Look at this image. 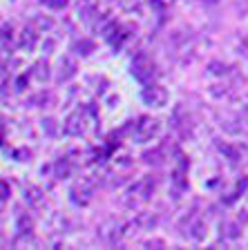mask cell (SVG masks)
Returning a JSON list of instances; mask_svg holds the SVG:
<instances>
[{
  "label": "cell",
  "mask_w": 248,
  "mask_h": 250,
  "mask_svg": "<svg viewBox=\"0 0 248 250\" xmlns=\"http://www.w3.org/2000/svg\"><path fill=\"white\" fill-rule=\"evenodd\" d=\"M94 125H96V114H94V109L78 107L76 112H72L69 119L65 121V132L72 136H81V134L92 132Z\"/></svg>",
  "instance_id": "6da1fadb"
},
{
  "label": "cell",
  "mask_w": 248,
  "mask_h": 250,
  "mask_svg": "<svg viewBox=\"0 0 248 250\" xmlns=\"http://www.w3.org/2000/svg\"><path fill=\"white\" fill-rule=\"evenodd\" d=\"M132 74H135V78L139 83L152 85V81L157 76V67H155V62H152V58L143 52L136 54V58L132 61Z\"/></svg>",
  "instance_id": "7a4b0ae2"
},
{
  "label": "cell",
  "mask_w": 248,
  "mask_h": 250,
  "mask_svg": "<svg viewBox=\"0 0 248 250\" xmlns=\"http://www.w3.org/2000/svg\"><path fill=\"white\" fill-rule=\"evenodd\" d=\"M155 177H143L141 181H136L135 186L130 188V203H145L148 199L152 197V192H155Z\"/></svg>",
  "instance_id": "3957f363"
},
{
  "label": "cell",
  "mask_w": 248,
  "mask_h": 250,
  "mask_svg": "<svg viewBox=\"0 0 248 250\" xmlns=\"http://www.w3.org/2000/svg\"><path fill=\"white\" fill-rule=\"evenodd\" d=\"M69 194H72V201L76 203V206H88L94 194V183L90 181V179H81L78 183H74Z\"/></svg>",
  "instance_id": "277c9868"
},
{
  "label": "cell",
  "mask_w": 248,
  "mask_h": 250,
  "mask_svg": "<svg viewBox=\"0 0 248 250\" xmlns=\"http://www.w3.org/2000/svg\"><path fill=\"white\" fill-rule=\"evenodd\" d=\"M159 132V123H157L155 119H150V116H143V119H139V123L135 125V136L139 143H145V141H150L152 136Z\"/></svg>",
  "instance_id": "5b68a950"
},
{
  "label": "cell",
  "mask_w": 248,
  "mask_h": 250,
  "mask_svg": "<svg viewBox=\"0 0 248 250\" xmlns=\"http://www.w3.org/2000/svg\"><path fill=\"white\" fill-rule=\"evenodd\" d=\"M103 36H105V41L114 47V49H121V47H123V42L128 41L130 34L125 31V27L119 25V22H110V25L103 29Z\"/></svg>",
  "instance_id": "8992f818"
},
{
  "label": "cell",
  "mask_w": 248,
  "mask_h": 250,
  "mask_svg": "<svg viewBox=\"0 0 248 250\" xmlns=\"http://www.w3.org/2000/svg\"><path fill=\"white\" fill-rule=\"evenodd\" d=\"M143 101L145 105H152V107H163L168 103V92L161 85H148L143 89Z\"/></svg>",
  "instance_id": "52a82bcc"
},
{
  "label": "cell",
  "mask_w": 248,
  "mask_h": 250,
  "mask_svg": "<svg viewBox=\"0 0 248 250\" xmlns=\"http://www.w3.org/2000/svg\"><path fill=\"white\" fill-rule=\"evenodd\" d=\"M76 74V62L72 58H63L61 61V72H58V83H65Z\"/></svg>",
  "instance_id": "ba28073f"
},
{
  "label": "cell",
  "mask_w": 248,
  "mask_h": 250,
  "mask_svg": "<svg viewBox=\"0 0 248 250\" xmlns=\"http://www.w3.org/2000/svg\"><path fill=\"white\" fill-rule=\"evenodd\" d=\"M36 42H38V36H36V31L34 29H23V34H21V47L23 49H27V52H31L34 47H36Z\"/></svg>",
  "instance_id": "9c48e42d"
},
{
  "label": "cell",
  "mask_w": 248,
  "mask_h": 250,
  "mask_svg": "<svg viewBox=\"0 0 248 250\" xmlns=\"http://www.w3.org/2000/svg\"><path fill=\"white\" fill-rule=\"evenodd\" d=\"M25 201L29 203V206H41L43 203V194H41V190H36V188H27L25 190Z\"/></svg>",
  "instance_id": "30bf717a"
},
{
  "label": "cell",
  "mask_w": 248,
  "mask_h": 250,
  "mask_svg": "<svg viewBox=\"0 0 248 250\" xmlns=\"http://www.w3.org/2000/svg\"><path fill=\"white\" fill-rule=\"evenodd\" d=\"M69 172H72V163H69V159H61V161H56V177L58 179L69 177Z\"/></svg>",
  "instance_id": "8fae6325"
},
{
  "label": "cell",
  "mask_w": 248,
  "mask_h": 250,
  "mask_svg": "<svg viewBox=\"0 0 248 250\" xmlns=\"http://www.w3.org/2000/svg\"><path fill=\"white\" fill-rule=\"evenodd\" d=\"M41 5L47 7V9H54V11H61L68 7V0H41Z\"/></svg>",
  "instance_id": "7c38bea8"
},
{
  "label": "cell",
  "mask_w": 248,
  "mask_h": 250,
  "mask_svg": "<svg viewBox=\"0 0 248 250\" xmlns=\"http://www.w3.org/2000/svg\"><path fill=\"white\" fill-rule=\"evenodd\" d=\"M18 230H21V234H29L31 232V219L25 217V214H21V217H18Z\"/></svg>",
  "instance_id": "4fadbf2b"
},
{
  "label": "cell",
  "mask_w": 248,
  "mask_h": 250,
  "mask_svg": "<svg viewBox=\"0 0 248 250\" xmlns=\"http://www.w3.org/2000/svg\"><path fill=\"white\" fill-rule=\"evenodd\" d=\"M34 74H36V78L41 81V83H43V81H47V78H49V72H47V62H38V65H36V72H34Z\"/></svg>",
  "instance_id": "5bb4252c"
},
{
  "label": "cell",
  "mask_w": 248,
  "mask_h": 250,
  "mask_svg": "<svg viewBox=\"0 0 248 250\" xmlns=\"http://www.w3.org/2000/svg\"><path fill=\"white\" fill-rule=\"evenodd\" d=\"M16 156H18V161H29L31 152L29 150H18V152H16Z\"/></svg>",
  "instance_id": "9a60e30c"
},
{
  "label": "cell",
  "mask_w": 248,
  "mask_h": 250,
  "mask_svg": "<svg viewBox=\"0 0 248 250\" xmlns=\"http://www.w3.org/2000/svg\"><path fill=\"white\" fill-rule=\"evenodd\" d=\"M43 127H47V132H49V134H54V121H43Z\"/></svg>",
  "instance_id": "2e32d148"
},
{
  "label": "cell",
  "mask_w": 248,
  "mask_h": 250,
  "mask_svg": "<svg viewBox=\"0 0 248 250\" xmlns=\"http://www.w3.org/2000/svg\"><path fill=\"white\" fill-rule=\"evenodd\" d=\"M7 197H9V190H7V181H2V203L7 201Z\"/></svg>",
  "instance_id": "e0dca14e"
}]
</instances>
